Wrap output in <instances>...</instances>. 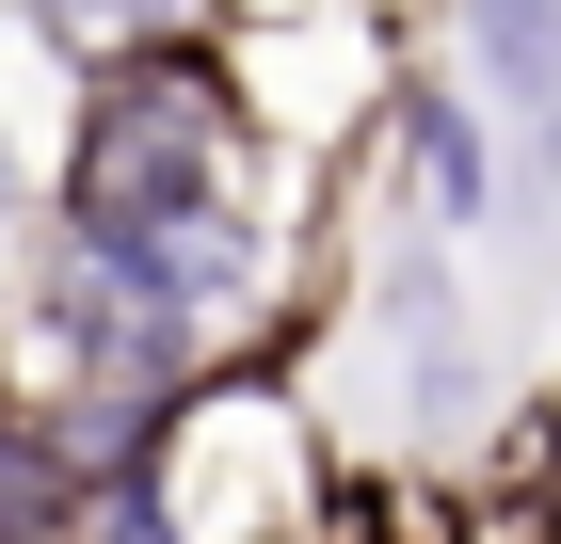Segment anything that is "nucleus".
<instances>
[{
	"label": "nucleus",
	"instance_id": "nucleus-1",
	"mask_svg": "<svg viewBox=\"0 0 561 544\" xmlns=\"http://www.w3.org/2000/svg\"><path fill=\"white\" fill-rule=\"evenodd\" d=\"M225 144H241V113H225V81L193 65V48L96 65V96H81V161H65V224H81L96 256L193 241V224H225Z\"/></svg>",
	"mask_w": 561,
	"mask_h": 544
},
{
	"label": "nucleus",
	"instance_id": "nucleus-2",
	"mask_svg": "<svg viewBox=\"0 0 561 544\" xmlns=\"http://www.w3.org/2000/svg\"><path fill=\"white\" fill-rule=\"evenodd\" d=\"M466 33H481V65L561 128V0H466Z\"/></svg>",
	"mask_w": 561,
	"mask_h": 544
},
{
	"label": "nucleus",
	"instance_id": "nucleus-3",
	"mask_svg": "<svg viewBox=\"0 0 561 544\" xmlns=\"http://www.w3.org/2000/svg\"><path fill=\"white\" fill-rule=\"evenodd\" d=\"M33 16L81 48V65H145V48H176V33H193V0H33Z\"/></svg>",
	"mask_w": 561,
	"mask_h": 544
},
{
	"label": "nucleus",
	"instance_id": "nucleus-4",
	"mask_svg": "<svg viewBox=\"0 0 561 544\" xmlns=\"http://www.w3.org/2000/svg\"><path fill=\"white\" fill-rule=\"evenodd\" d=\"M401 144H417V193H433V209H481V144H466L449 96H401Z\"/></svg>",
	"mask_w": 561,
	"mask_h": 544
},
{
	"label": "nucleus",
	"instance_id": "nucleus-5",
	"mask_svg": "<svg viewBox=\"0 0 561 544\" xmlns=\"http://www.w3.org/2000/svg\"><path fill=\"white\" fill-rule=\"evenodd\" d=\"M0 512H65V449L33 417H0Z\"/></svg>",
	"mask_w": 561,
	"mask_h": 544
},
{
	"label": "nucleus",
	"instance_id": "nucleus-6",
	"mask_svg": "<svg viewBox=\"0 0 561 544\" xmlns=\"http://www.w3.org/2000/svg\"><path fill=\"white\" fill-rule=\"evenodd\" d=\"M0 544H81V529H65V512H0Z\"/></svg>",
	"mask_w": 561,
	"mask_h": 544
},
{
	"label": "nucleus",
	"instance_id": "nucleus-7",
	"mask_svg": "<svg viewBox=\"0 0 561 544\" xmlns=\"http://www.w3.org/2000/svg\"><path fill=\"white\" fill-rule=\"evenodd\" d=\"M0 209H16V176H0Z\"/></svg>",
	"mask_w": 561,
	"mask_h": 544
},
{
	"label": "nucleus",
	"instance_id": "nucleus-8",
	"mask_svg": "<svg viewBox=\"0 0 561 544\" xmlns=\"http://www.w3.org/2000/svg\"><path fill=\"white\" fill-rule=\"evenodd\" d=\"M257 544H273V529H257Z\"/></svg>",
	"mask_w": 561,
	"mask_h": 544
}]
</instances>
